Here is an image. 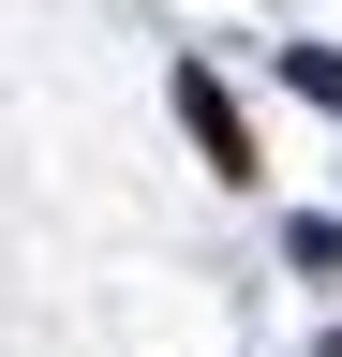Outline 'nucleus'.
Wrapping results in <instances>:
<instances>
[{
	"label": "nucleus",
	"mask_w": 342,
	"mask_h": 357,
	"mask_svg": "<svg viewBox=\"0 0 342 357\" xmlns=\"http://www.w3.org/2000/svg\"><path fill=\"white\" fill-rule=\"evenodd\" d=\"M179 119H194L208 178H253V134H238V105H224V75H208V60H179Z\"/></svg>",
	"instance_id": "1"
},
{
	"label": "nucleus",
	"mask_w": 342,
	"mask_h": 357,
	"mask_svg": "<svg viewBox=\"0 0 342 357\" xmlns=\"http://www.w3.org/2000/svg\"><path fill=\"white\" fill-rule=\"evenodd\" d=\"M283 75L313 89V105H342V45H283Z\"/></svg>",
	"instance_id": "2"
}]
</instances>
